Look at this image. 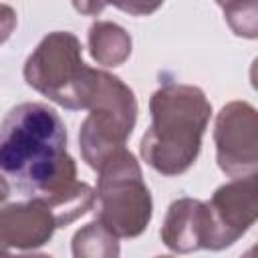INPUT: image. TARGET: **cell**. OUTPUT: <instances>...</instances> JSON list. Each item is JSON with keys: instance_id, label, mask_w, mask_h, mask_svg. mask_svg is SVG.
I'll list each match as a JSON object with an SVG mask.
<instances>
[{"instance_id": "6da1fadb", "label": "cell", "mask_w": 258, "mask_h": 258, "mask_svg": "<svg viewBox=\"0 0 258 258\" xmlns=\"http://www.w3.org/2000/svg\"><path fill=\"white\" fill-rule=\"evenodd\" d=\"M0 173L46 206L56 226H67L93 204L91 187L75 181L64 123L44 103H22L0 123Z\"/></svg>"}, {"instance_id": "7a4b0ae2", "label": "cell", "mask_w": 258, "mask_h": 258, "mask_svg": "<svg viewBox=\"0 0 258 258\" xmlns=\"http://www.w3.org/2000/svg\"><path fill=\"white\" fill-rule=\"evenodd\" d=\"M151 127L141 139L143 159L165 175L185 171L198 151L210 117L204 93L187 85H167L151 97Z\"/></svg>"}, {"instance_id": "3957f363", "label": "cell", "mask_w": 258, "mask_h": 258, "mask_svg": "<svg viewBox=\"0 0 258 258\" xmlns=\"http://www.w3.org/2000/svg\"><path fill=\"white\" fill-rule=\"evenodd\" d=\"M24 77L30 87L58 105L85 109L95 95L99 71L85 67L81 44L71 32H52L26 60Z\"/></svg>"}, {"instance_id": "277c9868", "label": "cell", "mask_w": 258, "mask_h": 258, "mask_svg": "<svg viewBox=\"0 0 258 258\" xmlns=\"http://www.w3.org/2000/svg\"><path fill=\"white\" fill-rule=\"evenodd\" d=\"M99 224L113 236H137L147 228L151 200L135 157L121 147L99 165Z\"/></svg>"}, {"instance_id": "5b68a950", "label": "cell", "mask_w": 258, "mask_h": 258, "mask_svg": "<svg viewBox=\"0 0 258 258\" xmlns=\"http://www.w3.org/2000/svg\"><path fill=\"white\" fill-rule=\"evenodd\" d=\"M91 115L81 127V149L93 169L119 151L131 135L137 105L121 79L99 71L97 89L91 99Z\"/></svg>"}, {"instance_id": "8992f818", "label": "cell", "mask_w": 258, "mask_h": 258, "mask_svg": "<svg viewBox=\"0 0 258 258\" xmlns=\"http://www.w3.org/2000/svg\"><path fill=\"white\" fill-rule=\"evenodd\" d=\"M56 222L46 206L32 200L30 204H14L0 210V250L4 244L16 248H36L44 244Z\"/></svg>"}, {"instance_id": "52a82bcc", "label": "cell", "mask_w": 258, "mask_h": 258, "mask_svg": "<svg viewBox=\"0 0 258 258\" xmlns=\"http://www.w3.org/2000/svg\"><path fill=\"white\" fill-rule=\"evenodd\" d=\"M210 212L208 206L196 200L173 202L163 226V240L171 250H191L198 246H210Z\"/></svg>"}, {"instance_id": "ba28073f", "label": "cell", "mask_w": 258, "mask_h": 258, "mask_svg": "<svg viewBox=\"0 0 258 258\" xmlns=\"http://www.w3.org/2000/svg\"><path fill=\"white\" fill-rule=\"evenodd\" d=\"M91 54L101 64H119L131 52V40L125 30L111 22H97L89 34Z\"/></svg>"}, {"instance_id": "9c48e42d", "label": "cell", "mask_w": 258, "mask_h": 258, "mask_svg": "<svg viewBox=\"0 0 258 258\" xmlns=\"http://www.w3.org/2000/svg\"><path fill=\"white\" fill-rule=\"evenodd\" d=\"M161 2H163V0H115V4H117L121 10H125V12H129V14H135V16L153 12Z\"/></svg>"}, {"instance_id": "30bf717a", "label": "cell", "mask_w": 258, "mask_h": 258, "mask_svg": "<svg viewBox=\"0 0 258 258\" xmlns=\"http://www.w3.org/2000/svg\"><path fill=\"white\" fill-rule=\"evenodd\" d=\"M16 24V14L10 6H4L0 4V44L10 36L12 28Z\"/></svg>"}, {"instance_id": "8fae6325", "label": "cell", "mask_w": 258, "mask_h": 258, "mask_svg": "<svg viewBox=\"0 0 258 258\" xmlns=\"http://www.w3.org/2000/svg\"><path fill=\"white\" fill-rule=\"evenodd\" d=\"M73 4L83 14H97L107 4H115V0H73Z\"/></svg>"}, {"instance_id": "7c38bea8", "label": "cell", "mask_w": 258, "mask_h": 258, "mask_svg": "<svg viewBox=\"0 0 258 258\" xmlns=\"http://www.w3.org/2000/svg\"><path fill=\"white\" fill-rule=\"evenodd\" d=\"M8 194H10V187H8L6 179H4V175L0 173V202H2V200H6V198H8Z\"/></svg>"}]
</instances>
